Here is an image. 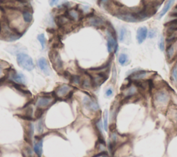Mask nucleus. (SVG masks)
I'll return each mask as SVG.
<instances>
[{
  "label": "nucleus",
  "mask_w": 177,
  "mask_h": 157,
  "mask_svg": "<svg viewBox=\"0 0 177 157\" xmlns=\"http://www.w3.org/2000/svg\"><path fill=\"white\" fill-rule=\"evenodd\" d=\"M43 128H44L43 123H42V121H40L38 123V124H37V130H38V132L41 133L42 132V131H43Z\"/></svg>",
  "instance_id": "nucleus-27"
},
{
  "label": "nucleus",
  "mask_w": 177,
  "mask_h": 157,
  "mask_svg": "<svg viewBox=\"0 0 177 157\" xmlns=\"http://www.w3.org/2000/svg\"><path fill=\"white\" fill-rule=\"evenodd\" d=\"M102 157H108L107 156V155H103L102 156Z\"/></svg>",
  "instance_id": "nucleus-35"
},
{
  "label": "nucleus",
  "mask_w": 177,
  "mask_h": 157,
  "mask_svg": "<svg viewBox=\"0 0 177 157\" xmlns=\"http://www.w3.org/2000/svg\"><path fill=\"white\" fill-rule=\"evenodd\" d=\"M103 119H104V129L106 132H107V130H108V112H107V110L105 111L104 116H103Z\"/></svg>",
  "instance_id": "nucleus-24"
},
{
  "label": "nucleus",
  "mask_w": 177,
  "mask_h": 157,
  "mask_svg": "<svg viewBox=\"0 0 177 157\" xmlns=\"http://www.w3.org/2000/svg\"><path fill=\"white\" fill-rule=\"evenodd\" d=\"M116 17L120 20L128 22H137L140 21L137 12H132L128 10L118 11L116 13Z\"/></svg>",
  "instance_id": "nucleus-3"
},
{
  "label": "nucleus",
  "mask_w": 177,
  "mask_h": 157,
  "mask_svg": "<svg viewBox=\"0 0 177 157\" xmlns=\"http://www.w3.org/2000/svg\"><path fill=\"white\" fill-rule=\"evenodd\" d=\"M49 58L51 62L53 64L54 69H58L57 71L62 69L63 65H62V62L61 60V58L58 53L55 51H51L49 52Z\"/></svg>",
  "instance_id": "nucleus-6"
},
{
  "label": "nucleus",
  "mask_w": 177,
  "mask_h": 157,
  "mask_svg": "<svg viewBox=\"0 0 177 157\" xmlns=\"http://www.w3.org/2000/svg\"><path fill=\"white\" fill-rule=\"evenodd\" d=\"M38 38V41L40 42V44H41L42 49H44V48H45V46H46V38H45V36H44V34L42 33V34L38 35V38Z\"/></svg>",
  "instance_id": "nucleus-23"
},
{
  "label": "nucleus",
  "mask_w": 177,
  "mask_h": 157,
  "mask_svg": "<svg viewBox=\"0 0 177 157\" xmlns=\"http://www.w3.org/2000/svg\"><path fill=\"white\" fill-rule=\"evenodd\" d=\"M127 61H128V56L125 53H122L120 55L118 58V62L122 66H125V64L127 63Z\"/></svg>",
  "instance_id": "nucleus-21"
},
{
  "label": "nucleus",
  "mask_w": 177,
  "mask_h": 157,
  "mask_svg": "<svg viewBox=\"0 0 177 157\" xmlns=\"http://www.w3.org/2000/svg\"><path fill=\"white\" fill-rule=\"evenodd\" d=\"M71 80V82L74 83L75 84L77 85H80L81 83H82V80H81V77L79 75H72L69 79Z\"/></svg>",
  "instance_id": "nucleus-22"
},
{
  "label": "nucleus",
  "mask_w": 177,
  "mask_h": 157,
  "mask_svg": "<svg viewBox=\"0 0 177 157\" xmlns=\"http://www.w3.org/2000/svg\"><path fill=\"white\" fill-rule=\"evenodd\" d=\"M71 90L72 87L68 85V84H62L57 87L55 89V92H53L52 94L55 96H56L57 98L64 96L66 97V96L71 91Z\"/></svg>",
  "instance_id": "nucleus-7"
},
{
  "label": "nucleus",
  "mask_w": 177,
  "mask_h": 157,
  "mask_svg": "<svg viewBox=\"0 0 177 157\" xmlns=\"http://www.w3.org/2000/svg\"><path fill=\"white\" fill-rule=\"evenodd\" d=\"M127 30L126 28L122 27L120 30V35H119V40L121 42H125V39L127 38Z\"/></svg>",
  "instance_id": "nucleus-20"
},
{
  "label": "nucleus",
  "mask_w": 177,
  "mask_h": 157,
  "mask_svg": "<svg viewBox=\"0 0 177 157\" xmlns=\"http://www.w3.org/2000/svg\"><path fill=\"white\" fill-rule=\"evenodd\" d=\"M43 112H44L43 110H41V109H38L36 112V119H40V118L42 116V114H43Z\"/></svg>",
  "instance_id": "nucleus-29"
},
{
  "label": "nucleus",
  "mask_w": 177,
  "mask_h": 157,
  "mask_svg": "<svg viewBox=\"0 0 177 157\" xmlns=\"http://www.w3.org/2000/svg\"><path fill=\"white\" fill-rule=\"evenodd\" d=\"M42 147H43V140L42 138L37 139V141L34 144V152L38 155V157H41L42 154Z\"/></svg>",
  "instance_id": "nucleus-14"
},
{
  "label": "nucleus",
  "mask_w": 177,
  "mask_h": 157,
  "mask_svg": "<svg viewBox=\"0 0 177 157\" xmlns=\"http://www.w3.org/2000/svg\"><path fill=\"white\" fill-rule=\"evenodd\" d=\"M112 79H113V82L115 83L116 80V71L115 69V67H114V71H113V76H112Z\"/></svg>",
  "instance_id": "nucleus-32"
},
{
  "label": "nucleus",
  "mask_w": 177,
  "mask_h": 157,
  "mask_svg": "<svg viewBox=\"0 0 177 157\" xmlns=\"http://www.w3.org/2000/svg\"><path fill=\"white\" fill-rule=\"evenodd\" d=\"M158 47H159L160 51H163L164 50H165V42H164L163 38H161L159 40V42H158Z\"/></svg>",
  "instance_id": "nucleus-26"
},
{
  "label": "nucleus",
  "mask_w": 177,
  "mask_h": 157,
  "mask_svg": "<svg viewBox=\"0 0 177 157\" xmlns=\"http://www.w3.org/2000/svg\"><path fill=\"white\" fill-rule=\"evenodd\" d=\"M105 95H106L107 97L111 96L113 95V89H112L111 88L108 89L106 91V92H105Z\"/></svg>",
  "instance_id": "nucleus-30"
},
{
  "label": "nucleus",
  "mask_w": 177,
  "mask_h": 157,
  "mask_svg": "<svg viewBox=\"0 0 177 157\" xmlns=\"http://www.w3.org/2000/svg\"><path fill=\"white\" fill-rule=\"evenodd\" d=\"M156 36V32L154 30V29H152V30L149 31V38H154V37Z\"/></svg>",
  "instance_id": "nucleus-31"
},
{
  "label": "nucleus",
  "mask_w": 177,
  "mask_h": 157,
  "mask_svg": "<svg viewBox=\"0 0 177 157\" xmlns=\"http://www.w3.org/2000/svg\"><path fill=\"white\" fill-rule=\"evenodd\" d=\"M148 73L149 72L144 71V70L135 71L128 77V79H130L132 81H141V80L145 78V77H146L148 75Z\"/></svg>",
  "instance_id": "nucleus-9"
},
{
  "label": "nucleus",
  "mask_w": 177,
  "mask_h": 157,
  "mask_svg": "<svg viewBox=\"0 0 177 157\" xmlns=\"http://www.w3.org/2000/svg\"><path fill=\"white\" fill-rule=\"evenodd\" d=\"M17 62L20 67L31 71L34 69V63L32 58L26 53H19L17 55Z\"/></svg>",
  "instance_id": "nucleus-1"
},
{
  "label": "nucleus",
  "mask_w": 177,
  "mask_h": 157,
  "mask_svg": "<svg viewBox=\"0 0 177 157\" xmlns=\"http://www.w3.org/2000/svg\"><path fill=\"white\" fill-rule=\"evenodd\" d=\"M107 49L109 53H116L118 51V43L116 40V32L111 25L107 31Z\"/></svg>",
  "instance_id": "nucleus-2"
},
{
  "label": "nucleus",
  "mask_w": 177,
  "mask_h": 157,
  "mask_svg": "<svg viewBox=\"0 0 177 157\" xmlns=\"http://www.w3.org/2000/svg\"><path fill=\"white\" fill-rule=\"evenodd\" d=\"M83 104H84L86 108L91 111L96 112V111L99 110L98 104L94 100L91 99L89 97L86 96L84 98V99H83Z\"/></svg>",
  "instance_id": "nucleus-8"
},
{
  "label": "nucleus",
  "mask_w": 177,
  "mask_h": 157,
  "mask_svg": "<svg viewBox=\"0 0 177 157\" xmlns=\"http://www.w3.org/2000/svg\"><path fill=\"white\" fill-rule=\"evenodd\" d=\"M147 32H148V31H147V27H143L138 28L137 30V34H136V39H137L138 43L141 44L145 41V39L147 38Z\"/></svg>",
  "instance_id": "nucleus-10"
},
{
  "label": "nucleus",
  "mask_w": 177,
  "mask_h": 157,
  "mask_svg": "<svg viewBox=\"0 0 177 157\" xmlns=\"http://www.w3.org/2000/svg\"><path fill=\"white\" fill-rule=\"evenodd\" d=\"M88 24L90 25L93 26V27H100V26L104 24V22L100 17H91L89 18Z\"/></svg>",
  "instance_id": "nucleus-16"
},
{
  "label": "nucleus",
  "mask_w": 177,
  "mask_h": 157,
  "mask_svg": "<svg viewBox=\"0 0 177 157\" xmlns=\"http://www.w3.org/2000/svg\"><path fill=\"white\" fill-rule=\"evenodd\" d=\"M110 60L108 61L106 64H104L102 66H101L100 67H96V68H93V69H91L90 70L91 71H101V70H104L105 69H107L110 64Z\"/></svg>",
  "instance_id": "nucleus-25"
},
{
  "label": "nucleus",
  "mask_w": 177,
  "mask_h": 157,
  "mask_svg": "<svg viewBox=\"0 0 177 157\" xmlns=\"http://www.w3.org/2000/svg\"><path fill=\"white\" fill-rule=\"evenodd\" d=\"M56 102V100H54L50 97H40L38 98L36 101V106L38 109H44L48 108L49 107L52 105Z\"/></svg>",
  "instance_id": "nucleus-4"
},
{
  "label": "nucleus",
  "mask_w": 177,
  "mask_h": 157,
  "mask_svg": "<svg viewBox=\"0 0 177 157\" xmlns=\"http://www.w3.org/2000/svg\"><path fill=\"white\" fill-rule=\"evenodd\" d=\"M22 155L24 157H34L33 151L30 147H25L22 149Z\"/></svg>",
  "instance_id": "nucleus-19"
},
{
  "label": "nucleus",
  "mask_w": 177,
  "mask_h": 157,
  "mask_svg": "<svg viewBox=\"0 0 177 157\" xmlns=\"http://www.w3.org/2000/svg\"><path fill=\"white\" fill-rule=\"evenodd\" d=\"M1 22H0V33H1Z\"/></svg>",
  "instance_id": "nucleus-34"
},
{
  "label": "nucleus",
  "mask_w": 177,
  "mask_h": 157,
  "mask_svg": "<svg viewBox=\"0 0 177 157\" xmlns=\"http://www.w3.org/2000/svg\"><path fill=\"white\" fill-rule=\"evenodd\" d=\"M1 71H2V67H1V64H0V74L1 73Z\"/></svg>",
  "instance_id": "nucleus-33"
},
{
  "label": "nucleus",
  "mask_w": 177,
  "mask_h": 157,
  "mask_svg": "<svg viewBox=\"0 0 177 157\" xmlns=\"http://www.w3.org/2000/svg\"><path fill=\"white\" fill-rule=\"evenodd\" d=\"M34 133V127L32 123H29L26 127L24 130V139L29 143L31 144L32 142V137Z\"/></svg>",
  "instance_id": "nucleus-12"
},
{
  "label": "nucleus",
  "mask_w": 177,
  "mask_h": 157,
  "mask_svg": "<svg viewBox=\"0 0 177 157\" xmlns=\"http://www.w3.org/2000/svg\"><path fill=\"white\" fill-rule=\"evenodd\" d=\"M27 8H24L22 13V16H23V19L24 20L26 23H31L33 20V15L32 13L30 12L29 10L26 9Z\"/></svg>",
  "instance_id": "nucleus-17"
},
{
  "label": "nucleus",
  "mask_w": 177,
  "mask_h": 157,
  "mask_svg": "<svg viewBox=\"0 0 177 157\" xmlns=\"http://www.w3.org/2000/svg\"><path fill=\"white\" fill-rule=\"evenodd\" d=\"M10 79L15 82L17 84H24L26 81L25 77L24 76L22 73H18L15 71V69H13L12 71L10 73Z\"/></svg>",
  "instance_id": "nucleus-13"
},
{
  "label": "nucleus",
  "mask_w": 177,
  "mask_h": 157,
  "mask_svg": "<svg viewBox=\"0 0 177 157\" xmlns=\"http://www.w3.org/2000/svg\"><path fill=\"white\" fill-rule=\"evenodd\" d=\"M169 100V94L167 91L160 90L154 94V100L158 105H164L168 103Z\"/></svg>",
  "instance_id": "nucleus-5"
},
{
  "label": "nucleus",
  "mask_w": 177,
  "mask_h": 157,
  "mask_svg": "<svg viewBox=\"0 0 177 157\" xmlns=\"http://www.w3.org/2000/svg\"><path fill=\"white\" fill-rule=\"evenodd\" d=\"M173 3H174V1H167V3H165V6L163 7V10H161V12H160L159 15H158V19H160V18H162L164 15H165L166 14V13L169 10V8H170V7L171 6V5H172Z\"/></svg>",
  "instance_id": "nucleus-18"
},
{
  "label": "nucleus",
  "mask_w": 177,
  "mask_h": 157,
  "mask_svg": "<svg viewBox=\"0 0 177 157\" xmlns=\"http://www.w3.org/2000/svg\"><path fill=\"white\" fill-rule=\"evenodd\" d=\"M171 77H173L174 80L176 82V65L175 64L174 67H173L172 70H171Z\"/></svg>",
  "instance_id": "nucleus-28"
},
{
  "label": "nucleus",
  "mask_w": 177,
  "mask_h": 157,
  "mask_svg": "<svg viewBox=\"0 0 177 157\" xmlns=\"http://www.w3.org/2000/svg\"><path fill=\"white\" fill-rule=\"evenodd\" d=\"M38 64L40 69H41V71L43 72L44 74L47 75H50V68L47 59H45L44 58H41L40 59H39V60L38 61Z\"/></svg>",
  "instance_id": "nucleus-11"
},
{
  "label": "nucleus",
  "mask_w": 177,
  "mask_h": 157,
  "mask_svg": "<svg viewBox=\"0 0 177 157\" xmlns=\"http://www.w3.org/2000/svg\"><path fill=\"white\" fill-rule=\"evenodd\" d=\"M175 50H176V42L167 46V49H166V52H167L166 54H167V58L168 60H171L173 58L175 54Z\"/></svg>",
  "instance_id": "nucleus-15"
}]
</instances>
